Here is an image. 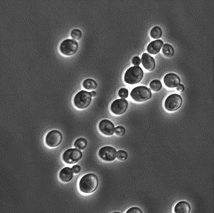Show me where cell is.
Wrapping results in <instances>:
<instances>
[{
  "instance_id": "obj_1",
  "label": "cell",
  "mask_w": 214,
  "mask_h": 213,
  "mask_svg": "<svg viewBox=\"0 0 214 213\" xmlns=\"http://www.w3.org/2000/svg\"><path fill=\"white\" fill-rule=\"evenodd\" d=\"M98 184V179L96 175L92 173H88L80 179L79 188L83 193H92L96 190Z\"/></svg>"
},
{
  "instance_id": "obj_2",
  "label": "cell",
  "mask_w": 214,
  "mask_h": 213,
  "mask_svg": "<svg viewBox=\"0 0 214 213\" xmlns=\"http://www.w3.org/2000/svg\"><path fill=\"white\" fill-rule=\"evenodd\" d=\"M143 77V72L140 67H132L126 71L124 81L128 84H136L141 81Z\"/></svg>"
},
{
  "instance_id": "obj_3",
  "label": "cell",
  "mask_w": 214,
  "mask_h": 213,
  "mask_svg": "<svg viewBox=\"0 0 214 213\" xmlns=\"http://www.w3.org/2000/svg\"><path fill=\"white\" fill-rule=\"evenodd\" d=\"M92 97L90 92L81 90L76 94L74 98V104L78 109H86L91 104Z\"/></svg>"
},
{
  "instance_id": "obj_4",
  "label": "cell",
  "mask_w": 214,
  "mask_h": 213,
  "mask_svg": "<svg viewBox=\"0 0 214 213\" xmlns=\"http://www.w3.org/2000/svg\"><path fill=\"white\" fill-rule=\"evenodd\" d=\"M130 95L136 102H142L151 98L152 93L150 89L147 87L139 86L134 88L132 90Z\"/></svg>"
},
{
  "instance_id": "obj_5",
  "label": "cell",
  "mask_w": 214,
  "mask_h": 213,
  "mask_svg": "<svg viewBox=\"0 0 214 213\" xmlns=\"http://www.w3.org/2000/svg\"><path fill=\"white\" fill-rule=\"evenodd\" d=\"M78 48V43L75 40L66 39L60 44V52L64 55L71 56L75 53Z\"/></svg>"
},
{
  "instance_id": "obj_6",
  "label": "cell",
  "mask_w": 214,
  "mask_h": 213,
  "mask_svg": "<svg viewBox=\"0 0 214 213\" xmlns=\"http://www.w3.org/2000/svg\"><path fill=\"white\" fill-rule=\"evenodd\" d=\"M182 104L181 96L177 94H173L167 97L165 101L164 107L168 111L174 112L179 109Z\"/></svg>"
},
{
  "instance_id": "obj_7",
  "label": "cell",
  "mask_w": 214,
  "mask_h": 213,
  "mask_svg": "<svg viewBox=\"0 0 214 213\" xmlns=\"http://www.w3.org/2000/svg\"><path fill=\"white\" fill-rule=\"evenodd\" d=\"M82 153L79 149L70 148L64 153L62 159L65 163L72 164L78 162L82 158Z\"/></svg>"
},
{
  "instance_id": "obj_8",
  "label": "cell",
  "mask_w": 214,
  "mask_h": 213,
  "mask_svg": "<svg viewBox=\"0 0 214 213\" xmlns=\"http://www.w3.org/2000/svg\"><path fill=\"white\" fill-rule=\"evenodd\" d=\"M62 135L58 130H54L49 132L45 138V143L47 146L51 148H54L60 144L62 140Z\"/></svg>"
},
{
  "instance_id": "obj_9",
  "label": "cell",
  "mask_w": 214,
  "mask_h": 213,
  "mask_svg": "<svg viewBox=\"0 0 214 213\" xmlns=\"http://www.w3.org/2000/svg\"><path fill=\"white\" fill-rule=\"evenodd\" d=\"M129 103L124 99H117L111 104L110 110L114 114L120 115L123 114L126 111Z\"/></svg>"
},
{
  "instance_id": "obj_10",
  "label": "cell",
  "mask_w": 214,
  "mask_h": 213,
  "mask_svg": "<svg viewBox=\"0 0 214 213\" xmlns=\"http://www.w3.org/2000/svg\"><path fill=\"white\" fill-rule=\"evenodd\" d=\"M98 155L100 158L104 161H112L117 157L116 150L111 146L103 147L99 150Z\"/></svg>"
},
{
  "instance_id": "obj_11",
  "label": "cell",
  "mask_w": 214,
  "mask_h": 213,
  "mask_svg": "<svg viewBox=\"0 0 214 213\" xmlns=\"http://www.w3.org/2000/svg\"><path fill=\"white\" fill-rule=\"evenodd\" d=\"M99 129L103 134L107 136H111L115 131L114 125L109 120H103L100 122Z\"/></svg>"
},
{
  "instance_id": "obj_12",
  "label": "cell",
  "mask_w": 214,
  "mask_h": 213,
  "mask_svg": "<svg viewBox=\"0 0 214 213\" xmlns=\"http://www.w3.org/2000/svg\"><path fill=\"white\" fill-rule=\"evenodd\" d=\"M164 82L166 86L171 88H177L180 84L181 80L178 75L174 73H169L165 76Z\"/></svg>"
},
{
  "instance_id": "obj_13",
  "label": "cell",
  "mask_w": 214,
  "mask_h": 213,
  "mask_svg": "<svg viewBox=\"0 0 214 213\" xmlns=\"http://www.w3.org/2000/svg\"><path fill=\"white\" fill-rule=\"evenodd\" d=\"M142 63L145 69L149 71L154 70L156 67L154 59L147 53H144L142 56Z\"/></svg>"
},
{
  "instance_id": "obj_14",
  "label": "cell",
  "mask_w": 214,
  "mask_h": 213,
  "mask_svg": "<svg viewBox=\"0 0 214 213\" xmlns=\"http://www.w3.org/2000/svg\"><path fill=\"white\" fill-rule=\"evenodd\" d=\"M163 45V42L160 40H157L150 42L147 46L148 52L152 54H156L160 52Z\"/></svg>"
},
{
  "instance_id": "obj_15",
  "label": "cell",
  "mask_w": 214,
  "mask_h": 213,
  "mask_svg": "<svg viewBox=\"0 0 214 213\" xmlns=\"http://www.w3.org/2000/svg\"><path fill=\"white\" fill-rule=\"evenodd\" d=\"M73 173L72 168L65 167L60 171L59 178L62 181L68 182L71 181L73 178Z\"/></svg>"
},
{
  "instance_id": "obj_16",
  "label": "cell",
  "mask_w": 214,
  "mask_h": 213,
  "mask_svg": "<svg viewBox=\"0 0 214 213\" xmlns=\"http://www.w3.org/2000/svg\"><path fill=\"white\" fill-rule=\"evenodd\" d=\"M174 210L176 213H189L190 211L191 207L187 202L181 201L176 205Z\"/></svg>"
},
{
  "instance_id": "obj_17",
  "label": "cell",
  "mask_w": 214,
  "mask_h": 213,
  "mask_svg": "<svg viewBox=\"0 0 214 213\" xmlns=\"http://www.w3.org/2000/svg\"><path fill=\"white\" fill-rule=\"evenodd\" d=\"M82 86L87 90H93L96 88L97 84L94 80L91 79H87L83 81Z\"/></svg>"
},
{
  "instance_id": "obj_18",
  "label": "cell",
  "mask_w": 214,
  "mask_h": 213,
  "mask_svg": "<svg viewBox=\"0 0 214 213\" xmlns=\"http://www.w3.org/2000/svg\"><path fill=\"white\" fill-rule=\"evenodd\" d=\"M162 52L164 55L167 57H171L174 53V50L172 46L169 44H165L162 49Z\"/></svg>"
},
{
  "instance_id": "obj_19",
  "label": "cell",
  "mask_w": 214,
  "mask_h": 213,
  "mask_svg": "<svg viewBox=\"0 0 214 213\" xmlns=\"http://www.w3.org/2000/svg\"><path fill=\"white\" fill-rule=\"evenodd\" d=\"M87 144L88 142L85 139L82 138H79L74 142V146L79 150H83L86 147Z\"/></svg>"
},
{
  "instance_id": "obj_20",
  "label": "cell",
  "mask_w": 214,
  "mask_h": 213,
  "mask_svg": "<svg viewBox=\"0 0 214 213\" xmlns=\"http://www.w3.org/2000/svg\"><path fill=\"white\" fill-rule=\"evenodd\" d=\"M150 34L151 37L153 39L160 38L162 35V30L159 26H155L150 31Z\"/></svg>"
},
{
  "instance_id": "obj_21",
  "label": "cell",
  "mask_w": 214,
  "mask_h": 213,
  "mask_svg": "<svg viewBox=\"0 0 214 213\" xmlns=\"http://www.w3.org/2000/svg\"><path fill=\"white\" fill-rule=\"evenodd\" d=\"M150 89L154 92H158L162 88V84L159 80H154L150 82Z\"/></svg>"
},
{
  "instance_id": "obj_22",
  "label": "cell",
  "mask_w": 214,
  "mask_h": 213,
  "mask_svg": "<svg viewBox=\"0 0 214 213\" xmlns=\"http://www.w3.org/2000/svg\"><path fill=\"white\" fill-rule=\"evenodd\" d=\"M82 32L79 29H74L71 32V36L74 40H79L82 36Z\"/></svg>"
},
{
  "instance_id": "obj_23",
  "label": "cell",
  "mask_w": 214,
  "mask_h": 213,
  "mask_svg": "<svg viewBox=\"0 0 214 213\" xmlns=\"http://www.w3.org/2000/svg\"><path fill=\"white\" fill-rule=\"evenodd\" d=\"M126 132V130L125 128L122 126H119L116 127L115 129V133L118 136H124Z\"/></svg>"
},
{
  "instance_id": "obj_24",
  "label": "cell",
  "mask_w": 214,
  "mask_h": 213,
  "mask_svg": "<svg viewBox=\"0 0 214 213\" xmlns=\"http://www.w3.org/2000/svg\"><path fill=\"white\" fill-rule=\"evenodd\" d=\"M128 157V154L125 151L120 150L117 152V158L120 160H125Z\"/></svg>"
},
{
  "instance_id": "obj_25",
  "label": "cell",
  "mask_w": 214,
  "mask_h": 213,
  "mask_svg": "<svg viewBox=\"0 0 214 213\" xmlns=\"http://www.w3.org/2000/svg\"><path fill=\"white\" fill-rule=\"evenodd\" d=\"M119 95L122 99L126 98L129 96V91L127 89L123 88L119 90Z\"/></svg>"
},
{
  "instance_id": "obj_26",
  "label": "cell",
  "mask_w": 214,
  "mask_h": 213,
  "mask_svg": "<svg viewBox=\"0 0 214 213\" xmlns=\"http://www.w3.org/2000/svg\"><path fill=\"white\" fill-rule=\"evenodd\" d=\"M127 213H142V211L138 207H133L130 208L129 210L127 211Z\"/></svg>"
},
{
  "instance_id": "obj_27",
  "label": "cell",
  "mask_w": 214,
  "mask_h": 213,
  "mask_svg": "<svg viewBox=\"0 0 214 213\" xmlns=\"http://www.w3.org/2000/svg\"><path fill=\"white\" fill-rule=\"evenodd\" d=\"M140 58L139 57L136 56L134 57L132 59V62L133 65H135V66H138L140 65Z\"/></svg>"
},
{
  "instance_id": "obj_28",
  "label": "cell",
  "mask_w": 214,
  "mask_h": 213,
  "mask_svg": "<svg viewBox=\"0 0 214 213\" xmlns=\"http://www.w3.org/2000/svg\"><path fill=\"white\" fill-rule=\"evenodd\" d=\"M72 169L74 173L78 174L80 172L81 170V167L78 165H74L72 167Z\"/></svg>"
},
{
  "instance_id": "obj_29",
  "label": "cell",
  "mask_w": 214,
  "mask_h": 213,
  "mask_svg": "<svg viewBox=\"0 0 214 213\" xmlns=\"http://www.w3.org/2000/svg\"><path fill=\"white\" fill-rule=\"evenodd\" d=\"M177 90L179 92H182L185 90V87L183 84H180L177 87Z\"/></svg>"
},
{
  "instance_id": "obj_30",
  "label": "cell",
  "mask_w": 214,
  "mask_h": 213,
  "mask_svg": "<svg viewBox=\"0 0 214 213\" xmlns=\"http://www.w3.org/2000/svg\"><path fill=\"white\" fill-rule=\"evenodd\" d=\"M90 93H91L92 97H95L96 95V92H95V91H92V92H90Z\"/></svg>"
}]
</instances>
